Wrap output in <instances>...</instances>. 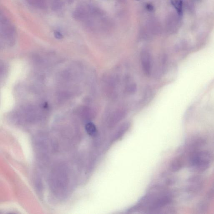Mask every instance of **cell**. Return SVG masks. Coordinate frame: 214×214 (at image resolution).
<instances>
[{
    "label": "cell",
    "mask_w": 214,
    "mask_h": 214,
    "mask_svg": "<svg viewBox=\"0 0 214 214\" xmlns=\"http://www.w3.org/2000/svg\"><path fill=\"white\" fill-rule=\"evenodd\" d=\"M126 111L124 109H119L114 112L111 115L109 120V123L111 126H113L119 122L126 115Z\"/></svg>",
    "instance_id": "obj_2"
},
{
    "label": "cell",
    "mask_w": 214,
    "mask_h": 214,
    "mask_svg": "<svg viewBox=\"0 0 214 214\" xmlns=\"http://www.w3.org/2000/svg\"><path fill=\"white\" fill-rule=\"evenodd\" d=\"M141 65L143 71L147 76L151 74L152 68V60L151 55L147 50H143L140 55Z\"/></svg>",
    "instance_id": "obj_1"
},
{
    "label": "cell",
    "mask_w": 214,
    "mask_h": 214,
    "mask_svg": "<svg viewBox=\"0 0 214 214\" xmlns=\"http://www.w3.org/2000/svg\"><path fill=\"white\" fill-rule=\"evenodd\" d=\"M183 162L180 159H177L173 161L172 165V168L173 171H178L183 167Z\"/></svg>",
    "instance_id": "obj_5"
},
{
    "label": "cell",
    "mask_w": 214,
    "mask_h": 214,
    "mask_svg": "<svg viewBox=\"0 0 214 214\" xmlns=\"http://www.w3.org/2000/svg\"><path fill=\"white\" fill-rule=\"evenodd\" d=\"M146 7L148 10H149V11H152L153 10V7L151 5L148 4L146 6Z\"/></svg>",
    "instance_id": "obj_7"
},
{
    "label": "cell",
    "mask_w": 214,
    "mask_h": 214,
    "mask_svg": "<svg viewBox=\"0 0 214 214\" xmlns=\"http://www.w3.org/2000/svg\"><path fill=\"white\" fill-rule=\"evenodd\" d=\"M85 129L87 134L91 137H95L97 134L96 126L92 122H88L85 126Z\"/></svg>",
    "instance_id": "obj_4"
},
{
    "label": "cell",
    "mask_w": 214,
    "mask_h": 214,
    "mask_svg": "<svg viewBox=\"0 0 214 214\" xmlns=\"http://www.w3.org/2000/svg\"><path fill=\"white\" fill-rule=\"evenodd\" d=\"M171 4L177 11L179 16H182L183 14V0H170Z\"/></svg>",
    "instance_id": "obj_3"
},
{
    "label": "cell",
    "mask_w": 214,
    "mask_h": 214,
    "mask_svg": "<svg viewBox=\"0 0 214 214\" xmlns=\"http://www.w3.org/2000/svg\"><path fill=\"white\" fill-rule=\"evenodd\" d=\"M137 1H139V0H137Z\"/></svg>",
    "instance_id": "obj_8"
},
{
    "label": "cell",
    "mask_w": 214,
    "mask_h": 214,
    "mask_svg": "<svg viewBox=\"0 0 214 214\" xmlns=\"http://www.w3.org/2000/svg\"><path fill=\"white\" fill-rule=\"evenodd\" d=\"M213 194H214V184L213 187L212 188V189H211L210 193H209V194H208V196H209V197H211V196H213Z\"/></svg>",
    "instance_id": "obj_6"
}]
</instances>
